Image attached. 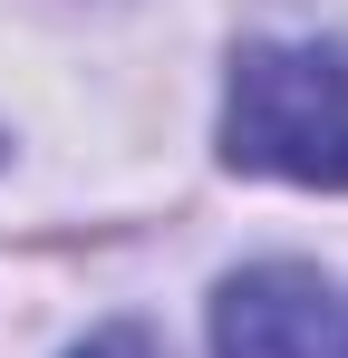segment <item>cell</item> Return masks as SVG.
Masks as SVG:
<instances>
[{
	"instance_id": "cell-1",
	"label": "cell",
	"mask_w": 348,
	"mask_h": 358,
	"mask_svg": "<svg viewBox=\"0 0 348 358\" xmlns=\"http://www.w3.org/2000/svg\"><path fill=\"white\" fill-rule=\"evenodd\" d=\"M223 155L242 175L348 194V49L339 39H252L232 59Z\"/></svg>"
},
{
	"instance_id": "cell-2",
	"label": "cell",
	"mask_w": 348,
	"mask_h": 358,
	"mask_svg": "<svg viewBox=\"0 0 348 358\" xmlns=\"http://www.w3.org/2000/svg\"><path fill=\"white\" fill-rule=\"evenodd\" d=\"M213 358H339V291L310 262L232 271L213 300Z\"/></svg>"
},
{
	"instance_id": "cell-3",
	"label": "cell",
	"mask_w": 348,
	"mask_h": 358,
	"mask_svg": "<svg viewBox=\"0 0 348 358\" xmlns=\"http://www.w3.org/2000/svg\"><path fill=\"white\" fill-rule=\"evenodd\" d=\"M68 358H165V339H155L145 320H116V329H97V339H78Z\"/></svg>"
}]
</instances>
